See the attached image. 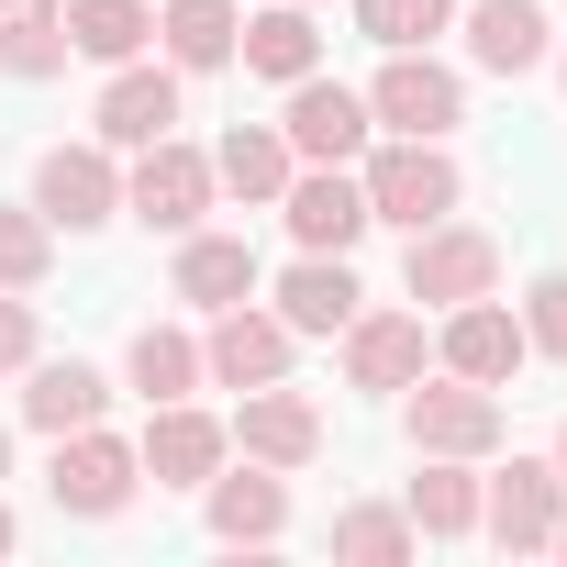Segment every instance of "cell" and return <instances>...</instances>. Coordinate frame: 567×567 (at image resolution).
I'll return each instance as SVG.
<instances>
[{
  "mask_svg": "<svg viewBox=\"0 0 567 567\" xmlns=\"http://www.w3.org/2000/svg\"><path fill=\"white\" fill-rule=\"evenodd\" d=\"M357 189H368V223H401V234H423V223H445V212L467 200V178H456V156H445L434 134H390V145L357 167Z\"/></svg>",
  "mask_w": 567,
  "mask_h": 567,
  "instance_id": "obj_1",
  "label": "cell"
},
{
  "mask_svg": "<svg viewBox=\"0 0 567 567\" xmlns=\"http://www.w3.org/2000/svg\"><path fill=\"white\" fill-rule=\"evenodd\" d=\"M123 212H134L145 234H200V212H212V156H200V145H178V134L134 145V178H123Z\"/></svg>",
  "mask_w": 567,
  "mask_h": 567,
  "instance_id": "obj_2",
  "label": "cell"
},
{
  "mask_svg": "<svg viewBox=\"0 0 567 567\" xmlns=\"http://www.w3.org/2000/svg\"><path fill=\"white\" fill-rule=\"evenodd\" d=\"M368 123H379V134H434V145H445V134L467 123V90H456V68H434L423 45H401V56L368 79Z\"/></svg>",
  "mask_w": 567,
  "mask_h": 567,
  "instance_id": "obj_3",
  "label": "cell"
},
{
  "mask_svg": "<svg viewBox=\"0 0 567 567\" xmlns=\"http://www.w3.org/2000/svg\"><path fill=\"white\" fill-rule=\"evenodd\" d=\"M401 434H412V456H489L501 445V390H478V379H412Z\"/></svg>",
  "mask_w": 567,
  "mask_h": 567,
  "instance_id": "obj_4",
  "label": "cell"
},
{
  "mask_svg": "<svg viewBox=\"0 0 567 567\" xmlns=\"http://www.w3.org/2000/svg\"><path fill=\"white\" fill-rule=\"evenodd\" d=\"M134 478H145V456H134L123 434H101V423H79V434H56V467H45V489H56V512H79V523H112V512L134 501Z\"/></svg>",
  "mask_w": 567,
  "mask_h": 567,
  "instance_id": "obj_5",
  "label": "cell"
},
{
  "mask_svg": "<svg viewBox=\"0 0 567 567\" xmlns=\"http://www.w3.org/2000/svg\"><path fill=\"white\" fill-rule=\"evenodd\" d=\"M401 278H412V301H423V312H456V301L501 290V245H489L478 223H423L412 256H401Z\"/></svg>",
  "mask_w": 567,
  "mask_h": 567,
  "instance_id": "obj_6",
  "label": "cell"
},
{
  "mask_svg": "<svg viewBox=\"0 0 567 567\" xmlns=\"http://www.w3.org/2000/svg\"><path fill=\"white\" fill-rule=\"evenodd\" d=\"M278 134H290V156H312V167H346V156H368V90H346V79H290V112H278Z\"/></svg>",
  "mask_w": 567,
  "mask_h": 567,
  "instance_id": "obj_7",
  "label": "cell"
},
{
  "mask_svg": "<svg viewBox=\"0 0 567 567\" xmlns=\"http://www.w3.org/2000/svg\"><path fill=\"white\" fill-rule=\"evenodd\" d=\"M34 212H45L56 234L112 223V212H123V167H112V145H45V156H34Z\"/></svg>",
  "mask_w": 567,
  "mask_h": 567,
  "instance_id": "obj_8",
  "label": "cell"
},
{
  "mask_svg": "<svg viewBox=\"0 0 567 567\" xmlns=\"http://www.w3.org/2000/svg\"><path fill=\"white\" fill-rule=\"evenodd\" d=\"M556 512H567V478H556V456H512V467L478 489V523H489L512 556L556 545Z\"/></svg>",
  "mask_w": 567,
  "mask_h": 567,
  "instance_id": "obj_9",
  "label": "cell"
},
{
  "mask_svg": "<svg viewBox=\"0 0 567 567\" xmlns=\"http://www.w3.org/2000/svg\"><path fill=\"white\" fill-rule=\"evenodd\" d=\"M290 323L278 312H256V301H234V312H212V346H200V379H223V390H267V379H290Z\"/></svg>",
  "mask_w": 567,
  "mask_h": 567,
  "instance_id": "obj_10",
  "label": "cell"
},
{
  "mask_svg": "<svg viewBox=\"0 0 567 567\" xmlns=\"http://www.w3.org/2000/svg\"><path fill=\"white\" fill-rule=\"evenodd\" d=\"M278 212H290L301 256H346V245L368 234V189H357V167H290Z\"/></svg>",
  "mask_w": 567,
  "mask_h": 567,
  "instance_id": "obj_11",
  "label": "cell"
},
{
  "mask_svg": "<svg viewBox=\"0 0 567 567\" xmlns=\"http://www.w3.org/2000/svg\"><path fill=\"white\" fill-rule=\"evenodd\" d=\"M434 357H445V379H478V390H501V379H512L534 346H523V312H501V301L478 290V301H456V312H445V346H434Z\"/></svg>",
  "mask_w": 567,
  "mask_h": 567,
  "instance_id": "obj_12",
  "label": "cell"
},
{
  "mask_svg": "<svg viewBox=\"0 0 567 567\" xmlns=\"http://www.w3.org/2000/svg\"><path fill=\"white\" fill-rule=\"evenodd\" d=\"M90 123H101V145H123V156H134V145H156V134H178V68H145V56H123Z\"/></svg>",
  "mask_w": 567,
  "mask_h": 567,
  "instance_id": "obj_13",
  "label": "cell"
},
{
  "mask_svg": "<svg viewBox=\"0 0 567 567\" xmlns=\"http://www.w3.org/2000/svg\"><path fill=\"white\" fill-rule=\"evenodd\" d=\"M223 445H234V434H223L212 412H189V401H156V423H145V445H134V456H145V478H156V489H212Z\"/></svg>",
  "mask_w": 567,
  "mask_h": 567,
  "instance_id": "obj_14",
  "label": "cell"
},
{
  "mask_svg": "<svg viewBox=\"0 0 567 567\" xmlns=\"http://www.w3.org/2000/svg\"><path fill=\"white\" fill-rule=\"evenodd\" d=\"M234 445L256 456V467H312L323 456V412L301 401V390H245V412H234Z\"/></svg>",
  "mask_w": 567,
  "mask_h": 567,
  "instance_id": "obj_15",
  "label": "cell"
},
{
  "mask_svg": "<svg viewBox=\"0 0 567 567\" xmlns=\"http://www.w3.org/2000/svg\"><path fill=\"white\" fill-rule=\"evenodd\" d=\"M423 357H434L423 312H357V323H346V379H357V390H412Z\"/></svg>",
  "mask_w": 567,
  "mask_h": 567,
  "instance_id": "obj_16",
  "label": "cell"
},
{
  "mask_svg": "<svg viewBox=\"0 0 567 567\" xmlns=\"http://www.w3.org/2000/svg\"><path fill=\"white\" fill-rule=\"evenodd\" d=\"M178 301H200V312L256 301V245L245 234H178Z\"/></svg>",
  "mask_w": 567,
  "mask_h": 567,
  "instance_id": "obj_17",
  "label": "cell"
},
{
  "mask_svg": "<svg viewBox=\"0 0 567 567\" xmlns=\"http://www.w3.org/2000/svg\"><path fill=\"white\" fill-rule=\"evenodd\" d=\"M234 56H245L256 79H278V90H290V79H312V68H323V34H312V0H278V12H256V23L234 34Z\"/></svg>",
  "mask_w": 567,
  "mask_h": 567,
  "instance_id": "obj_18",
  "label": "cell"
},
{
  "mask_svg": "<svg viewBox=\"0 0 567 567\" xmlns=\"http://www.w3.org/2000/svg\"><path fill=\"white\" fill-rule=\"evenodd\" d=\"M278 323L290 334H346L357 323V267L346 256H301L290 278H278Z\"/></svg>",
  "mask_w": 567,
  "mask_h": 567,
  "instance_id": "obj_19",
  "label": "cell"
},
{
  "mask_svg": "<svg viewBox=\"0 0 567 567\" xmlns=\"http://www.w3.org/2000/svg\"><path fill=\"white\" fill-rule=\"evenodd\" d=\"M290 134H278V123H234L223 145H212V189H234V200H278V189H290Z\"/></svg>",
  "mask_w": 567,
  "mask_h": 567,
  "instance_id": "obj_20",
  "label": "cell"
},
{
  "mask_svg": "<svg viewBox=\"0 0 567 567\" xmlns=\"http://www.w3.org/2000/svg\"><path fill=\"white\" fill-rule=\"evenodd\" d=\"M467 56H478L489 79L545 68V12H534V0H478V12H467Z\"/></svg>",
  "mask_w": 567,
  "mask_h": 567,
  "instance_id": "obj_21",
  "label": "cell"
},
{
  "mask_svg": "<svg viewBox=\"0 0 567 567\" xmlns=\"http://www.w3.org/2000/svg\"><path fill=\"white\" fill-rule=\"evenodd\" d=\"M101 412H112V379L79 368V357L34 368V390H23V423H34V434H79V423H101Z\"/></svg>",
  "mask_w": 567,
  "mask_h": 567,
  "instance_id": "obj_22",
  "label": "cell"
},
{
  "mask_svg": "<svg viewBox=\"0 0 567 567\" xmlns=\"http://www.w3.org/2000/svg\"><path fill=\"white\" fill-rule=\"evenodd\" d=\"M278 523H290V489H278L256 456H245V478H223V467H212V534H223V545H267Z\"/></svg>",
  "mask_w": 567,
  "mask_h": 567,
  "instance_id": "obj_23",
  "label": "cell"
},
{
  "mask_svg": "<svg viewBox=\"0 0 567 567\" xmlns=\"http://www.w3.org/2000/svg\"><path fill=\"white\" fill-rule=\"evenodd\" d=\"M412 534H478V478H467V456H423V478H412Z\"/></svg>",
  "mask_w": 567,
  "mask_h": 567,
  "instance_id": "obj_24",
  "label": "cell"
},
{
  "mask_svg": "<svg viewBox=\"0 0 567 567\" xmlns=\"http://www.w3.org/2000/svg\"><path fill=\"white\" fill-rule=\"evenodd\" d=\"M68 45L101 56V68H123V56L156 45V12H145V0H68Z\"/></svg>",
  "mask_w": 567,
  "mask_h": 567,
  "instance_id": "obj_25",
  "label": "cell"
},
{
  "mask_svg": "<svg viewBox=\"0 0 567 567\" xmlns=\"http://www.w3.org/2000/svg\"><path fill=\"white\" fill-rule=\"evenodd\" d=\"M156 34H167V68L189 79V68H223L234 56V0H167V12H156Z\"/></svg>",
  "mask_w": 567,
  "mask_h": 567,
  "instance_id": "obj_26",
  "label": "cell"
},
{
  "mask_svg": "<svg viewBox=\"0 0 567 567\" xmlns=\"http://www.w3.org/2000/svg\"><path fill=\"white\" fill-rule=\"evenodd\" d=\"M123 379H134L145 401H189V390H200V346H189L178 323H145V334L123 346Z\"/></svg>",
  "mask_w": 567,
  "mask_h": 567,
  "instance_id": "obj_27",
  "label": "cell"
},
{
  "mask_svg": "<svg viewBox=\"0 0 567 567\" xmlns=\"http://www.w3.org/2000/svg\"><path fill=\"white\" fill-rule=\"evenodd\" d=\"M0 68L12 79H56L68 68V12L56 0H12V12H0Z\"/></svg>",
  "mask_w": 567,
  "mask_h": 567,
  "instance_id": "obj_28",
  "label": "cell"
},
{
  "mask_svg": "<svg viewBox=\"0 0 567 567\" xmlns=\"http://www.w3.org/2000/svg\"><path fill=\"white\" fill-rule=\"evenodd\" d=\"M334 556H346V567H401V556H412V512H390V501L334 512Z\"/></svg>",
  "mask_w": 567,
  "mask_h": 567,
  "instance_id": "obj_29",
  "label": "cell"
},
{
  "mask_svg": "<svg viewBox=\"0 0 567 567\" xmlns=\"http://www.w3.org/2000/svg\"><path fill=\"white\" fill-rule=\"evenodd\" d=\"M45 267H56V223L34 200H0V290H34Z\"/></svg>",
  "mask_w": 567,
  "mask_h": 567,
  "instance_id": "obj_30",
  "label": "cell"
},
{
  "mask_svg": "<svg viewBox=\"0 0 567 567\" xmlns=\"http://www.w3.org/2000/svg\"><path fill=\"white\" fill-rule=\"evenodd\" d=\"M445 23H456V0H357V34L390 45V56H401V45H434Z\"/></svg>",
  "mask_w": 567,
  "mask_h": 567,
  "instance_id": "obj_31",
  "label": "cell"
},
{
  "mask_svg": "<svg viewBox=\"0 0 567 567\" xmlns=\"http://www.w3.org/2000/svg\"><path fill=\"white\" fill-rule=\"evenodd\" d=\"M523 346L567 368V267H545V278H534V290H523Z\"/></svg>",
  "mask_w": 567,
  "mask_h": 567,
  "instance_id": "obj_32",
  "label": "cell"
},
{
  "mask_svg": "<svg viewBox=\"0 0 567 567\" xmlns=\"http://www.w3.org/2000/svg\"><path fill=\"white\" fill-rule=\"evenodd\" d=\"M0 368H34V301L0 290Z\"/></svg>",
  "mask_w": 567,
  "mask_h": 567,
  "instance_id": "obj_33",
  "label": "cell"
},
{
  "mask_svg": "<svg viewBox=\"0 0 567 567\" xmlns=\"http://www.w3.org/2000/svg\"><path fill=\"white\" fill-rule=\"evenodd\" d=\"M556 478H567V423H556Z\"/></svg>",
  "mask_w": 567,
  "mask_h": 567,
  "instance_id": "obj_34",
  "label": "cell"
},
{
  "mask_svg": "<svg viewBox=\"0 0 567 567\" xmlns=\"http://www.w3.org/2000/svg\"><path fill=\"white\" fill-rule=\"evenodd\" d=\"M0 556H12V512H0Z\"/></svg>",
  "mask_w": 567,
  "mask_h": 567,
  "instance_id": "obj_35",
  "label": "cell"
},
{
  "mask_svg": "<svg viewBox=\"0 0 567 567\" xmlns=\"http://www.w3.org/2000/svg\"><path fill=\"white\" fill-rule=\"evenodd\" d=\"M556 556H567V512H556Z\"/></svg>",
  "mask_w": 567,
  "mask_h": 567,
  "instance_id": "obj_36",
  "label": "cell"
},
{
  "mask_svg": "<svg viewBox=\"0 0 567 567\" xmlns=\"http://www.w3.org/2000/svg\"><path fill=\"white\" fill-rule=\"evenodd\" d=\"M0 467H12V434H0Z\"/></svg>",
  "mask_w": 567,
  "mask_h": 567,
  "instance_id": "obj_37",
  "label": "cell"
},
{
  "mask_svg": "<svg viewBox=\"0 0 567 567\" xmlns=\"http://www.w3.org/2000/svg\"><path fill=\"white\" fill-rule=\"evenodd\" d=\"M0 12H12V0H0Z\"/></svg>",
  "mask_w": 567,
  "mask_h": 567,
  "instance_id": "obj_38",
  "label": "cell"
},
{
  "mask_svg": "<svg viewBox=\"0 0 567 567\" xmlns=\"http://www.w3.org/2000/svg\"><path fill=\"white\" fill-rule=\"evenodd\" d=\"M556 79H567V68H556Z\"/></svg>",
  "mask_w": 567,
  "mask_h": 567,
  "instance_id": "obj_39",
  "label": "cell"
}]
</instances>
